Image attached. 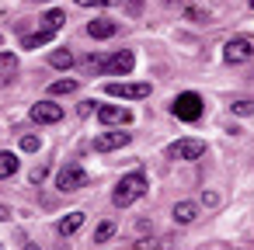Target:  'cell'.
<instances>
[{"label": "cell", "instance_id": "3957f363", "mask_svg": "<svg viewBox=\"0 0 254 250\" xmlns=\"http://www.w3.org/2000/svg\"><path fill=\"white\" fill-rule=\"evenodd\" d=\"M202 153H205V143L202 139H178V143L167 146V156L171 160H198Z\"/></svg>", "mask_w": 254, "mask_h": 250}, {"label": "cell", "instance_id": "d4e9b609", "mask_svg": "<svg viewBox=\"0 0 254 250\" xmlns=\"http://www.w3.org/2000/svg\"><path fill=\"white\" fill-rule=\"evenodd\" d=\"M77 111H80V118H87V115H94V111H98V104H94V101H80V108H77Z\"/></svg>", "mask_w": 254, "mask_h": 250}, {"label": "cell", "instance_id": "7c38bea8", "mask_svg": "<svg viewBox=\"0 0 254 250\" xmlns=\"http://www.w3.org/2000/svg\"><path fill=\"white\" fill-rule=\"evenodd\" d=\"M119 28H115V21H108V18H94L91 25H87V35L91 39H112Z\"/></svg>", "mask_w": 254, "mask_h": 250}, {"label": "cell", "instance_id": "603a6c76", "mask_svg": "<svg viewBox=\"0 0 254 250\" xmlns=\"http://www.w3.org/2000/svg\"><path fill=\"white\" fill-rule=\"evenodd\" d=\"M157 247H160V240H157V236H146V240H136L132 250H157Z\"/></svg>", "mask_w": 254, "mask_h": 250}, {"label": "cell", "instance_id": "2e32d148", "mask_svg": "<svg viewBox=\"0 0 254 250\" xmlns=\"http://www.w3.org/2000/svg\"><path fill=\"white\" fill-rule=\"evenodd\" d=\"M18 174V156L14 153H0V177H14Z\"/></svg>", "mask_w": 254, "mask_h": 250}, {"label": "cell", "instance_id": "e0dca14e", "mask_svg": "<svg viewBox=\"0 0 254 250\" xmlns=\"http://www.w3.org/2000/svg\"><path fill=\"white\" fill-rule=\"evenodd\" d=\"M174 219L178 222H191L195 219V201H178L174 205Z\"/></svg>", "mask_w": 254, "mask_h": 250}, {"label": "cell", "instance_id": "8992f818", "mask_svg": "<svg viewBox=\"0 0 254 250\" xmlns=\"http://www.w3.org/2000/svg\"><path fill=\"white\" fill-rule=\"evenodd\" d=\"M84 184H87L84 167H77V163L60 167V174H56V188H60V191H77V188H84Z\"/></svg>", "mask_w": 254, "mask_h": 250}, {"label": "cell", "instance_id": "9a60e30c", "mask_svg": "<svg viewBox=\"0 0 254 250\" xmlns=\"http://www.w3.org/2000/svg\"><path fill=\"white\" fill-rule=\"evenodd\" d=\"M49 63H53L56 70H70V66H73V52H70V49H56V52L49 56Z\"/></svg>", "mask_w": 254, "mask_h": 250}, {"label": "cell", "instance_id": "f1b7e54d", "mask_svg": "<svg viewBox=\"0 0 254 250\" xmlns=\"http://www.w3.org/2000/svg\"><path fill=\"white\" fill-rule=\"evenodd\" d=\"M7 215H11V208H7V205H0V219H7Z\"/></svg>", "mask_w": 254, "mask_h": 250}, {"label": "cell", "instance_id": "4fadbf2b", "mask_svg": "<svg viewBox=\"0 0 254 250\" xmlns=\"http://www.w3.org/2000/svg\"><path fill=\"white\" fill-rule=\"evenodd\" d=\"M53 39H56V28H42V32H35V35H25L21 46H25V49H39V46H46V42H53Z\"/></svg>", "mask_w": 254, "mask_h": 250}, {"label": "cell", "instance_id": "6da1fadb", "mask_svg": "<svg viewBox=\"0 0 254 250\" xmlns=\"http://www.w3.org/2000/svg\"><path fill=\"white\" fill-rule=\"evenodd\" d=\"M139 195H146V174L143 170H129L119 184H115V191H112V201L119 205V208H129Z\"/></svg>", "mask_w": 254, "mask_h": 250}, {"label": "cell", "instance_id": "4316f807", "mask_svg": "<svg viewBox=\"0 0 254 250\" xmlns=\"http://www.w3.org/2000/svg\"><path fill=\"white\" fill-rule=\"evenodd\" d=\"M188 18H191V21H209V14L198 11V7H188Z\"/></svg>", "mask_w": 254, "mask_h": 250}, {"label": "cell", "instance_id": "ba28073f", "mask_svg": "<svg viewBox=\"0 0 254 250\" xmlns=\"http://www.w3.org/2000/svg\"><path fill=\"white\" fill-rule=\"evenodd\" d=\"M94 115H98L101 125H108V129H112V125H129V122H132V111L122 108V104H105V108H98Z\"/></svg>", "mask_w": 254, "mask_h": 250}, {"label": "cell", "instance_id": "cb8c5ba5", "mask_svg": "<svg viewBox=\"0 0 254 250\" xmlns=\"http://www.w3.org/2000/svg\"><path fill=\"white\" fill-rule=\"evenodd\" d=\"M80 7H115L119 0H77Z\"/></svg>", "mask_w": 254, "mask_h": 250}, {"label": "cell", "instance_id": "f546056e", "mask_svg": "<svg viewBox=\"0 0 254 250\" xmlns=\"http://www.w3.org/2000/svg\"><path fill=\"white\" fill-rule=\"evenodd\" d=\"M25 250H39V247H35V243H28V247H25Z\"/></svg>", "mask_w": 254, "mask_h": 250}, {"label": "cell", "instance_id": "ac0fdd59", "mask_svg": "<svg viewBox=\"0 0 254 250\" xmlns=\"http://www.w3.org/2000/svg\"><path fill=\"white\" fill-rule=\"evenodd\" d=\"M77 91V80H70V77H63V80H56V84H49V94L56 98V94H73Z\"/></svg>", "mask_w": 254, "mask_h": 250}, {"label": "cell", "instance_id": "5b68a950", "mask_svg": "<svg viewBox=\"0 0 254 250\" xmlns=\"http://www.w3.org/2000/svg\"><path fill=\"white\" fill-rule=\"evenodd\" d=\"M28 115H32V122H39V125H56V122L63 118V108H60V101H35Z\"/></svg>", "mask_w": 254, "mask_h": 250}, {"label": "cell", "instance_id": "8fae6325", "mask_svg": "<svg viewBox=\"0 0 254 250\" xmlns=\"http://www.w3.org/2000/svg\"><path fill=\"white\" fill-rule=\"evenodd\" d=\"M14 77H18V56L14 52H0V87L14 84Z\"/></svg>", "mask_w": 254, "mask_h": 250}, {"label": "cell", "instance_id": "4dcf8cb0", "mask_svg": "<svg viewBox=\"0 0 254 250\" xmlns=\"http://www.w3.org/2000/svg\"><path fill=\"white\" fill-rule=\"evenodd\" d=\"M247 4H251V11H254V0H247Z\"/></svg>", "mask_w": 254, "mask_h": 250}, {"label": "cell", "instance_id": "7a4b0ae2", "mask_svg": "<svg viewBox=\"0 0 254 250\" xmlns=\"http://www.w3.org/2000/svg\"><path fill=\"white\" fill-rule=\"evenodd\" d=\"M202 98L195 94V91H185V94H178L174 98V104H171V111H174V118H181V122H198L202 118Z\"/></svg>", "mask_w": 254, "mask_h": 250}, {"label": "cell", "instance_id": "484cf974", "mask_svg": "<svg viewBox=\"0 0 254 250\" xmlns=\"http://www.w3.org/2000/svg\"><path fill=\"white\" fill-rule=\"evenodd\" d=\"M87 66H91V70H105V56H101V52H94V56L87 59Z\"/></svg>", "mask_w": 254, "mask_h": 250}, {"label": "cell", "instance_id": "ffe728a7", "mask_svg": "<svg viewBox=\"0 0 254 250\" xmlns=\"http://www.w3.org/2000/svg\"><path fill=\"white\" fill-rule=\"evenodd\" d=\"M42 21H46V25H49V28H60V25H63V21H66V14H63V11H60V7H49V11H46V14H42Z\"/></svg>", "mask_w": 254, "mask_h": 250}, {"label": "cell", "instance_id": "52a82bcc", "mask_svg": "<svg viewBox=\"0 0 254 250\" xmlns=\"http://www.w3.org/2000/svg\"><path fill=\"white\" fill-rule=\"evenodd\" d=\"M132 66H136V56H132L129 49H122V52H115V56L105 59V73H108V77H126Z\"/></svg>", "mask_w": 254, "mask_h": 250}, {"label": "cell", "instance_id": "83f0119b", "mask_svg": "<svg viewBox=\"0 0 254 250\" xmlns=\"http://www.w3.org/2000/svg\"><path fill=\"white\" fill-rule=\"evenodd\" d=\"M49 177V167H35V174H32V181H46Z\"/></svg>", "mask_w": 254, "mask_h": 250}, {"label": "cell", "instance_id": "44dd1931", "mask_svg": "<svg viewBox=\"0 0 254 250\" xmlns=\"http://www.w3.org/2000/svg\"><path fill=\"white\" fill-rule=\"evenodd\" d=\"M18 146H21V150H25V153H35V150H39V146H42V139H39V136H35V132H25V136H21V139H18Z\"/></svg>", "mask_w": 254, "mask_h": 250}, {"label": "cell", "instance_id": "277c9868", "mask_svg": "<svg viewBox=\"0 0 254 250\" xmlns=\"http://www.w3.org/2000/svg\"><path fill=\"white\" fill-rule=\"evenodd\" d=\"M105 91L112 98H126V101H139L153 94V84H105Z\"/></svg>", "mask_w": 254, "mask_h": 250}, {"label": "cell", "instance_id": "30bf717a", "mask_svg": "<svg viewBox=\"0 0 254 250\" xmlns=\"http://www.w3.org/2000/svg\"><path fill=\"white\" fill-rule=\"evenodd\" d=\"M129 143H132L129 132L112 129V132H101V136L94 139V150H98V153H108V150H122V146H129Z\"/></svg>", "mask_w": 254, "mask_h": 250}, {"label": "cell", "instance_id": "d6986e66", "mask_svg": "<svg viewBox=\"0 0 254 250\" xmlns=\"http://www.w3.org/2000/svg\"><path fill=\"white\" fill-rule=\"evenodd\" d=\"M115 236V222L108 219V222H98V229H94V243H108Z\"/></svg>", "mask_w": 254, "mask_h": 250}, {"label": "cell", "instance_id": "5bb4252c", "mask_svg": "<svg viewBox=\"0 0 254 250\" xmlns=\"http://www.w3.org/2000/svg\"><path fill=\"white\" fill-rule=\"evenodd\" d=\"M84 222H87V219H84V212H70V215H63V219H60V233H63V236H73Z\"/></svg>", "mask_w": 254, "mask_h": 250}, {"label": "cell", "instance_id": "9c48e42d", "mask_svg": "<svg viewBox=\"0 0 254 250\" xmlns=\"http://www.w3.org/2000/svg\"><path fill=\"white\" fill-rule=\"evenodd\" d=\"M254 56V46L247 42V39H230L226 46H223V59L226 63H244V59H251Z\"/></svg>", "mask_w": 254, "mask_h": 250}, {"label": "cell", "instance_id": "7402d4cb", "mask_svg": "<svg viewBox=\"0 0 254 250\" xmlns=\"http://www.w3.org/2000/svg\"><path fill=\"white\" fill-rule=\"evenodd\" d=\"M230 111H233L237 118H251V115H254V101H233Z\"/></svg>", "mask_w": 254, "mask_h": 250}]
</instances>
